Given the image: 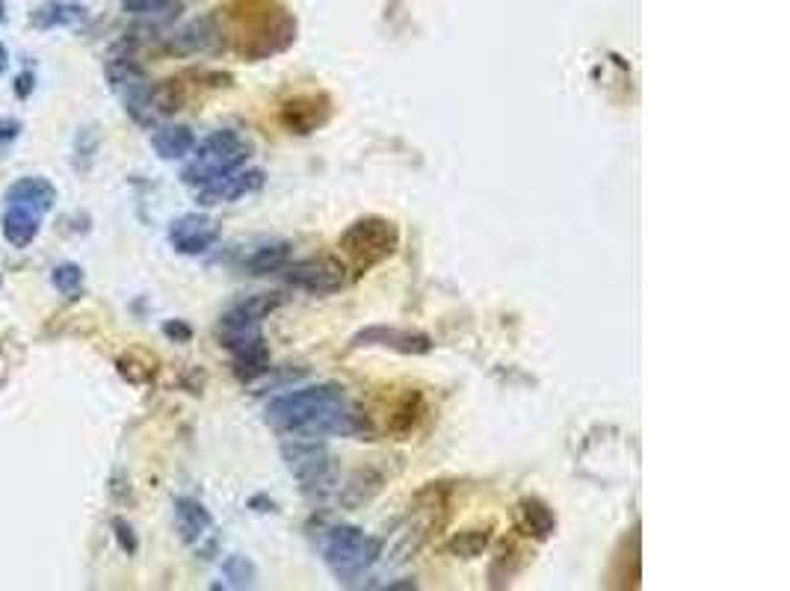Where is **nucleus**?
Listing matches in <instances>:
<instances>
[{"instance_id":"f257e3e1","label":"nucleus","mask_w":790,"mask_h":591,"mask_svg":"<svg viewBox=\"0 0 790 591\" xmlns=\"http://www.w3.org/2000/svg\"><path fill=\"white\" fill-rule=\"evenodd\" d=\"M267 423L272 429L293 438H320V435H344L356 438L368 429L347 394L335 385L300 387L293 394L272 399L267 406Z\"/></svg>"},{"instance_id":"f03ea898","label":"nucleus","mask_w":790,"mask_h":591,"mask_svg":"<svg viewBox=\"0 0 790 591\" xmlns=\"http://www.w3.org/2000/svg\"><path fill=\"white\" fill-rule=\"evenodd\" d=\"M282 305L279 293H258L250 299L238 301L231 311L219 320V341L234 358V370L240 378H258L270 370V349L264 344L260 323Z\"/></svg>"},{"instance_id":"7ed1b4c3","label":"nucleus","mask_w":790,"mask_h":591,"mask_svg":"<svg viewBox=\"0 0 790 591\" xmlns=\"http://www.w3.org/2000/svg\"><path fill=\"white\" fill-rule=\"evenodd\" d=\"M190 154H193V160L187 163L181 178H184V183L199 190L205 183L243 169L252 157V142L246 137H240L238 130H217L207 140L199 142V149H193Z\"/></svg>"},{"instance_id":"20e7f679","label":"nucleus","mask_w":790,"mask_h":591,"mask_svg":"<svg viewBox=\"0 0 790 591\" xmlns=\"http://www.w3.org/2000/svg\"><path fill=\"white\" fill-rule=\"evenodd\" d=\"M382 544L358 527H332L323 538V562L326 568L335 574L337 582L353 586L368 574L380 560Z\"/></svg>"},{"instance_id":"39448f33","label":"nucleus","mask_w":790,"mask_h":591,"mask_svg":"<svg viewBox=\"0 0 790 591\" xmlns=\"http://www.w3.org/2000/svg\"><path fill=\"white\" fill-rule=\"evenodd\" d=\"M337 246L353 260V267L370 269L400 248V228L382 216H365L341 234Z\"/></svg>"},{"instance_id":"423d86ee","label":"nucleus","mask_w":790,"mask_h":591,"mask_svg":"<svg viewBox=\"0 0 790 591\" xmlns=\"http://www.w3.org/2000/svg\"><path fill=\"white\" fill-rule=\"evenodd\" d=\"M296 39V22L279 7L260 3V18L246 12L243 15V36H240V54L252 60H267L272 54H282L284 48Z\"/></svg>"},{"instance_id":"0eeeda50","label":"nucleus","mask_w":790,"mask_h":591,"mask_svg":"<svg viewBox=\"0 0 790 591\" xmlns=\"http://www.w3.org/2000/svg\"><path fill=\"white\" fill-rule=\"evenodd\" d=\"M282 455L288 462V471L303 485L305 494L326 497L335 488L332 455L326 452V447L315 444V438H293L282 447Z\"/></svg>"},{"instance_id":"6e6552de","label":"nucleus","mask_w":790,"mask_h":591,"mask_svg":"<svg viewBox=\"0 0 790 591\" xmlns=\"http://www.w3.org/2000/svg\"><path fill=\"white\" fill-rule=\"evenodd\" d=\"M284 275H288V281H291L293 287L317 293V296L335 293L347 284V269H344V264L335 258L293 260V264L284 267Z\"/></svg>"},{"instance_id":"1a4fd4ad","label":"nucleus","mask_w":790,"mask_h":591,"mask_svg":"<svg viewBox=\"0 0 790 591\" xmlns=\"http://www.w3.org/2000/svg\"><path fill=\"white\" fill-rule=\"evenodd\" d=\"M361 346H382L391 352L403 355H426L433 352V337L423 332H411V329H394V325H370L365 332L353 337V349Z\"/></svg>"},{"instance_id":"9d476101","label":"nucleus","mask_w":790,"mask_h":591,"mask_svg":"<svg viewBox=\"0 0 790 591\" xmlns=\"http://www.w3.org/2000/svg\"><path fill=\"white\" fill-rule=\"evenodd\" d=\"M175 527L184 538V544L199 550L207 560V553L214 550V517L205 505L199 500H190V497H181L175 503Z\"/></svg>"},{"instance_id":"9b49d317","label":"nucleus","mask_w":790,"mask_h":591,"mask_svg":"<svg viewBox=\"0 0 790 591\" xmlns=\"http://www.w3.org/2000/svg\"><path fill=\"white\" fill-rule=\"evenodd\" d=\"M219 240V228L214 219L202 214H184L169 226V243L181 255H205Z\"/></svg>"},{"instance_id":"f8f14e48","label":"nucleus","mask_w":790,"mask_h":591,"mask_svg":"<svg viewBox=\"0 0 790 591\" xmlns=\"http://www.w3.org/2000/svg\"><path fill=\"white\" fill-rule=\"evenodd\" d=\"M260 183H264V172H258V169H238V172L226 175V178H217V181L199 187L195 198H199V205L205 207L228 205V202H238L243 195L260 190Z\"/></svg>"},{"instance_id":"ddd939ff","label":"nucleus","mask_w":790,"mask_h":591,"mask_svg":"<svg viewBox=\"0 0 790 591\" xmlns=\"http://www.w3.org/2000/svg\"><path fill=\"white\" fill-rule=\"evenodd\" d=\"M329 113H332V107L323 95H296L282 107V121L284 128L293 130V133H311L320 125H326Z\"/></svg>"},{"instance_id":"4468645a","label":"nucleus","mask_w":790,"mask_h":591,"mask_svg":"<svg viewBox=\"0 0 790 591\" xmlns=\"http://www.w3.org/2000/svg\"><path fill=\"white\" fill-rule=\"evenodd\" d=\"M7 205H22L36 210V214H48L56 205V187L48 178L27 175L7 190Z\"/></svg>"},{"instance_id":"2eb2a0df","label":"nucleus","mask_w":790,"mask_h":591,"mask_svg":"<svg viewBox=\"0 0 790 591\" xmlns=\"http://www.w3.org/2000/svg\"><path fill=\"white\" fill-rule=\"evenodd\" d=\"M0 228H3V236H7L10 246L27 248L39 234V228H42V214H36V210L22 205H7Z\"/></svg>"},{"instance_id":"dca6fc26","label":"nucleus","mask_w":790,"mask_h":591,"mask_svg":"<svg viewBox=\"0 0 790 591\" xmlns=\"http://www.w3.org/2000/svg\"><path fill=\"white\" fill-rule=\"evenodd\" d=\"M36 30H54V27H77L87 22V10L72 0H44L30 15Z\"/></svg>"},{"instance_id":"f3484780","label":"nucleus","mask_w":790,"mask_h":591,"mask_svg":"<svg viewBox=\"0 0 790 591\" xmlns=\"http://www.w3.org/2000/svg\"><path fill=\"white\" fill-rule=\"evenodd\" d=\"M152 149L157 151V157H163V160H184V157H190V151L195 149L193 130L184 128V125H163V128L154 130Z\"/></svg>"},{"instance_id":"a211bd4d","label":"nucleus","mask_w":790,"mask_h":591,"mask_svg":"<svg viewBox=\"0 0 790 591\" xmlns=\"http://www.w3.org/2000/svg\"><path fill=\"white\" fill-rule=\"evenodd\" d=\"M519 529L524 536H533L545 541V538L553 536V529H557V517L548 505L541 503V500H521L519 505Z\"/></svg>"},{"instance_id":"6ab92c4d","label":"nucleus","mask_w":790,"mask_h":591,"mask_svg":"<svg viewBox=\"0 0 790 591\" xmlns=\"http://www.w3.org/2000/svg\"><path fill=\"white\" fill-rule=\"evenodd\" d=\"M291 264V243H264L250 255L246 269L252 275H270Z\"/></svg>"},{"instance_id":"aec40b11","label":"nucleus","mask_w":790,"mask_h":591,"mask_svg":"<svg viewBox=\"0 0 790 591\" xmlns=\"http://www.w3.org/2000/svg\"><path fill=\"white\" fill-rule=\"evenodd\" d=\"M222 577H226L228 589H252L258 580V570L246 556H228L222 562Z\"/></svg>"},{"instance_id":"412c9836","label":"nucleus","mask_w":790,"mask_h":591,"mask_svg":"<svg viewBox=\"0 0 790 591\" xmlns=\"http://www.w3.org/2000/svg\"><path fill=\"white\" fill-rule=\"evenodd\" d=\"M51 284L63 293L65 299H77L84 293V269L77 267V264H60L51 272Z\"/></svg>"},{"instance_id":"4be33fe9","label":"nucleus","mask_w":790,"mask_h":591,"mask_svg":"<svg viewBox=\"0 0 790 591\" xmlns=\"http://www.w3.org/2000/svg\"><path fill=\"white\" fill-rule=\"evenodd\" d=\"M488 548V529H471V532H459V536L450 541V553L462 556V560H474L480 556L483 550Z\"/></svg>"},{"instance_id":"5701e85b","label":"nucleus","mask_w":790,"mask_h":591,"mask_svg":"<svg viewBox=\"0 0 790 591\" xmlns=\"http://www.w3.org/2000/svg\"><path fill=\"white\" fill-rule=\"evenodd\" d=\"M122 7L133 15H163L175 7V0H122Z\"/></svg>"},{"instance_id":"b1692460","label":"nucleus","mask_w":790,"mask_h":591,"mask_svg":"<svg viewBox=\"0 0 790 591\" xmlns=\"http://www.w3.org/2000/svg\"><path fill=\"white\" fill-rule=\"evenodd\" d=\"M113 529H116V538L125 553H137V538H133V529L125 524V521H113Z\"/></svg>"},{"instance_id":"393cba45","label":"nucleus","mask_w":790,"mask_h":591,"mask_svg":"<svg viewBox=\"0 0 790 591\" xmlns=\"http://www.w3.org/2000/svg\"><path fill=\"white\" fill-rule=\"evenodd\" d=\"M18 130H22V125H18L15 118L0 121V145H7L10 140H15V137H18Z\"/></svg>"},{"instance_id":"a878e982","label":"nucleus","mask_w":790,"mask_h":591,"mask_svg":"<svg viewBox=\"0 0 790 591\" xmlns=\"http://www.w3.org/2000/svg\"><path fill=\"white\" fill-rule=\"evenodd\" d=\"M163 332L169 334V337H175V341H190V337H193V332H190L184 323H166L163 325Z\"/></svg>"},{"instance_id":"bb28decb","label":"nucleus","mask_w":790,"mask_h":591,"mask_svg":"<svg viewBox=\"0 0 790 591\" xmlns=\"http://www.w3.org/2000/svg\"><path fill=\"white\" fill-rule=\"evenodd\" d=\"M18 87H15V92H18V98H27L30 95V89H33V75H22L18 80H15Z\"/></svg>"},{"instance_id":"cd10ccee","label":"nucleus","mask_w":790,"mask_h":591,"mask_svg":"<svg viewBox=\"0 0 790 591\" xmlns=\"http://www.w3.org/2000/svg\"><path fill=\"white\" fill-rule=\"evenodd\" d=\"M7 65H10V54H7V48L0 44V72H7Z\"/></svg>"},{"instance_id":"c85d7f7f","label":"nucleus","mask_w":790,"mask_h":591,"mask_svg":"<svg viewBox=\"0 0 790 591\" xmlns=\"http://www.w3.org/2000/svg\"><path fill=\"white\" fill-rule=\"evenodd\" d=\"M7 22V0H0V24Z\"/></svg>"}]
</instances>
